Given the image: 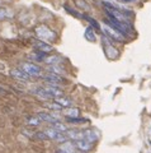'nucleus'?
Instances as JSON below:
<instances>
[{"label": "nucleus", "mask_w": 151, "mask_h": 153, "mask_svg": "<svg viewBox=\"0 0 151 153\" xmlns=\"http://www.w3.org/2000/svg\"><path fill=\"white\" fill-rule=\"evenodd\" d=\"M34 49L37 51H40V52H45V54H50V52L54 51L52 45L47 44V42H45V41H41V40L34 42Z\"/></svg>", "instance_id": "7"}, {"label": "nucleus", "mask_w": 151, "mask_h": 153, "mask_svg": "<svg viewBox=\"0 0 151 153\" xmlns=\"http://www.w3.org/2000/svg\"><path fill=\"white\" fill-rule=\"evenodd\" d=\"M36 94L37 96H40L41 98H43V100H52V97L47 93V91L43 88V87H40V88H37L36 89Z\"/></svg>", "instance_id": "16"}, {"label": "nucleus", "mask_w": 151, "mask_h": 153, "mask_svg": "<svg viewBox=\"0 0 151 153\" xmlns=\"http://www.w3.org/2000/svg\"><path fill=\"white\" fill-rule=\"evenodd\" d=\"M19 69L22 71H24L27 75H29L31 78L32 76H41L42 74V69L37 64H33V63H23L21 64Z\"/></svg>", "instance_id": "4"}, {"label": "nucleus", "mask_w": 151, "mask_h": 153, "mask_svg": "<svg viewBox=\"0 0 151 153\" xmlns=\"http://www.w3.org/2000/svg\"><path fill=\"white\" fill-rule=\"evenodd\" d=\"M42 59H43V61H45V63H47V64L56 65V64L59 63L60 57H57V56H43Z\"/></svg>", "instance_id": "19"}, {"label": "nucleus", "mask_w": 151, "mask_h": 153, "mask_svg": "<svg viewBox=\"0 0 151 153\" xmlns=\"http://www.w3.org/2000/svg\"><path fill=\"white\" fill-rule=\"evenodd\" d=\"M34 32H36L37 37H38L41 41H45V42H47V44H48V42H54L56 40V37H57L56 33L51 30L50 27H47L46 25L37 26Z\"/></svg>", "instance_id": "2"}, {"label": "nucleus", "mask_w": 151, "mask_h": 153, "mask_svg": "<svg viewBox=\"0 0 151 153\" xmlns=\"http://www.w3.org/2000/svg\"><path fill=\"white\" fill-rule=\"evenodd\" d=\"M103 32H104L106 37H108L109 40H113V41H117V42H125V36L122 35L121 32H118L114 28H112L109 26H103Z\"/></svg>", "instance_id": "5"}, {"label": "nucleus", "mask_w": 151, "mask_h": 153, "mask_svg": "<svg viewBox=\"0 0 151 153\" xmlns=\"http://www.w3.org/2000/svg\"><path fill=\"white\" fill-rule=\"evenodd\" d=\"M8 92V89H5L4 87H0V93H7Z\"/></svg>", "instance_id": "25"}, {"label": "nucleus", "mask_w": 151, "mask_h": 153, "mask_svg": "<svg viewBox=\"0 0 151 153\" xmlns=\"http://www.w3.org/2000/svg\"><path fill=\"white\" fill-rule=\"evenodd\" d=\"M75 4H76L80 9H83V10H89V9H90L89 4L85 1V0H75Z\"/></svg>", "instance_id": "20"}, {"label": "nucleus", "mask_w": 151, "mask_h": 153, "mask_svg": "<svg viewBox=\"0 0 151 153\" xmlns=\"http://www.w3.org/2000/svg\"><path fill=\"white\" fill-rule=\"evenodd\" d=\"M50 73H54V74H61V73H64V69H61L60 66L56 64V65H51L50 66Z\"/></svg>", "instance_id": "23"}, {"label": "nucleus", "mask_w": 151, "mask_h": 153, "mask_svg": "<svg viewBox=\"0 0 151 153\" xmlns=\"http://www.w3.org/2000/svg\"><path fill=\"white\" fill-rule=\"evenodd\" d=\"M81 139H85L86 142L94 144L98 140V134L93 129H85V130H81Z\"/></svg>", "instance_id": "6"}, {"label": "nucleus", "mask_w": 151, "mask_h": 153, "mask_svg": "<svg viewBox=\"0 0 151 153\" xmlns=\"http://www.w3.org/2000/svg\"><path fill=\"white\" fill-rule=\"evenodd\" d=\"M74 146L76 147L78 151H81V152H89L93 148L92 143L86 142L85 139H78V140H74Z\"/></svg>", "instance_id": "8"}, {"label": "nucleus", "mask_w": 151, "mask_h": 153, "mask_svg": "<svg viewBox=\"0 0 151 153\" xmlns=\"http://www.w3.org/2000/svg\"><path fill=\"white\" fill-rule=\"evenodd\" d=\"M106 25L109 26L112 28H114L118 32H121L125 37L127 36H131L133 33V28L131 27L130 23H126V22H118L116 19H112V18H107L106 19Z\"/></svg>", "instance_id": "1"}, {"label": "nucleus", "mask_w": 151, "mask_h": 153, "mask_svg": "<svg viewBox=\"0 0 151 153\" xmlns=\"http://www.w3.org/2000/svg\"><path fill=\"white\" fill-rule=\"evenodd\" d=\"M83 18H84V19H86V21H88L89 23H90V26H92L93 28H97V30L99 28L98 22H97V21H95V19H94V18H92V17H88V16H84V14H83Z\"/></svg>", "instance_id": "22"}, {"label": "nucleus", "mask_w": 151, "mask_h": 153, "mask_svg": "<svg viewBox=\"0 0 151 153\" xmlns=\"http://www.w3.org/2000/svg\"><path fill=\"white\" fill-rule=\"evenodd\" d=\"M102 44L104 47V54L109 60H116L119 56V51L116 49L108 37H102Z\"/></svg>", "instance_id": "3"}, {"label": "nucleus", "mask_w": 151, "mask_h": 153, "mask_svg": "<svg viewBox=\"0 0 151 153\" xmlns=\"http://www.w3.org/2000/svg\"><path fill=\"white\" fill-rule=\"evenodd\" d=\"M43 78L47 83H50L51 85H57L60 83H62V79H61V76L57 75V74H54V73H50L48 71V74H46L43 75Z\"/></svg>", "instance_id": "10"}, {"label": "nucleus", "mask_w": 151, "mask_h": 153, "mask_svg": "<svg viewBox=\"0 0 151 153\" xmlns=\"http://www.w3.org/2000/svg\"><path fill=\"white\" fill-rule=\"evenodd\" d=\"M10 75L13 76V78L19 79V80H24V82H27V80L31 79V76L27 75L24 71H22L21 69H12L10 70Z\"/></svg>", "instance_id": "13"}, {"label": "nucleus", "mask_w": 151, "mask_h": 153, "mask_svg": "<svg viewBox=\"0 0 151 153\" xmlns=\"http://www.w3.org/2000/svg\"><path fill=\"white\" fill-rule=\"evenodd\" d=\"M0 4H1V0H0Z\"/></svg>", "instance_id": "28"}, {"label": "nucleus", "mask_w": 151, "mask_h": 153, "mask_svg": "<svg viewBox=\"0 0 151 153\" xmlns=\"http://www.w3.org/2000/svg\"><path fill=\"white\" fill-rule=\"evenodd\" d=\"M46 91H47V93H48L51 97H52V100L55 98H57V97H61V96H64L62 93V91H61L57 85H46V87H43Z\"/></svg>", "instance_id": "9"}, {"label": "nucleus", "mask_w": 151, "mask_h": 153, "mask_svg": "<svg viewBox=\"0 0 151 153\" xmlns=\"http://www.w3.org/2000/svg\"><path fill=\"white\" fill-rule=\"evenodd\" d=\"M55 103H57L60 107L62 108H67V107H73V100L69 97H65V96H61V97L55 98Z\"/></svg>", "instance_id": "11"}, {"label": "nucleus", "mask_w": 151, "mask_h": 153, "mask_svg": "<svg viewBox=\"0 0 151 153\" xmlns=\"http://www.w3.org/2000/svg\"><path fill=\"white\" fill-rule=\"evenodd\" d=\"M121 3H130V1H136V0H118Z\"/></svg>", "instance_id": "26"}, {"label": "nucleus", "mask_w": 151, "mask_h": 153, "mask_svg": "<svg viewBox=\"0 0 151 153\" xmlns=\"http://www.w3.org/2000/svg\"><path fill=\"white\" fill-rule=\"evenodd\" d=\"M67 121L70 124H84V123H86L88 120H85V119H80V117H67Z\"/></svg>", "instance_id": "24"}, {"label": "nucleus", "mask_w": 151, "mask_h": 153, "mask_svg": "<svg viewBox=\"0 0 151 153\" xmlns=\"http://www.w3.org/2000/svg\"><path fill=\"white\" fill-rule=\"evenodd\" d=\"M52 128L54 129H56L57 131H61V133H65L66 130H67V126L65 125V124H62V123H60V121H56V123H54L52 124Z\"/></svg>", "instance_id": "18"}, {"label": "nucleus", "mask_w": 151, "mask_h": 153, "mask_svg": "<svg viewBox=\"0 0 151 153\" xmlns=\"http://www.w3.org/2000/svg\"><path fill=\"white\" fill-rule=\"evenodd\" d=\"M27 121H28V125H31V126H38L40 123H41V120L37 116H32V117L28 119Z\"/></svg>", "instance_id": "21"}, {"label": "nucleus", "mask_w": 151, "mask_h": 153, "mask_svg": "<svg viewBox=\"0 0 151 153\" xmlns=\"http://www.w3.org/2000/svg\"><path fill=\"white\" fill-rule=\"evenodd\" d=\"M64 115L66 117H79L80 116V110L78 107H67L65 110Z\"/></svg>", "instance_id": "15"}, {"label": "nucleus", "mask_w": 151, "mask_h": 153, "mask_svg": "<svg viewBox=\"0 0 151 153\" xmlns=\"http://www.w3.org/2000/svg\"><path fill=\"white\" fill-rule=\"evenodd\" d=\"M56 153H66V152H64V151H61V149H59L57 152H56Z\"/></svg>", "instance_id": "27"}, {"label": "nucleus", "mask_w": 151, "mask_h": 153, "mask_svg": "<svg viewBox=\"0 0 151 153\" xmlns=\"http://www.w3.org/2000/svg\"><path fill=\"white\" fill-rule=\"evenodd\" d=\"M37 117H38L41 121L51 123V124H54V123L57 121V117H56L55 115H52V114H48V112H38V114H37Z\"/></svg>", "instance_id": "12"}, {"label": "nucleus", "mask_w": 151, "mask_h": 153, "mask_svg": "<svg viewBox=\"0 0 151 153\" xmlns=\"http://www.w3.org/2000/svg\"><path fill=\"white\" fill-rule=\"evenodd\" d=\"M12 17V13L8 8H4V7H0V21H4L7 18H10Z\"/></svg>", "instance_id": "17"}, {"label": "nucleus", "mask_w": 151, "mask_h": 153, "mask_svg": "<svg viewBox=\"0 0 151 153\" xmlns=\"http://www.w3.org/2000/svg\"><path fill=\"white\" fill-rule=\"evenodd\" d=\"M84 37H85V40L89 41V42H95L97 41V35H95L94 28L92 26H89L85 30V32H84Z\"/></svg>", "instance_id": "14"}]
</instances>
